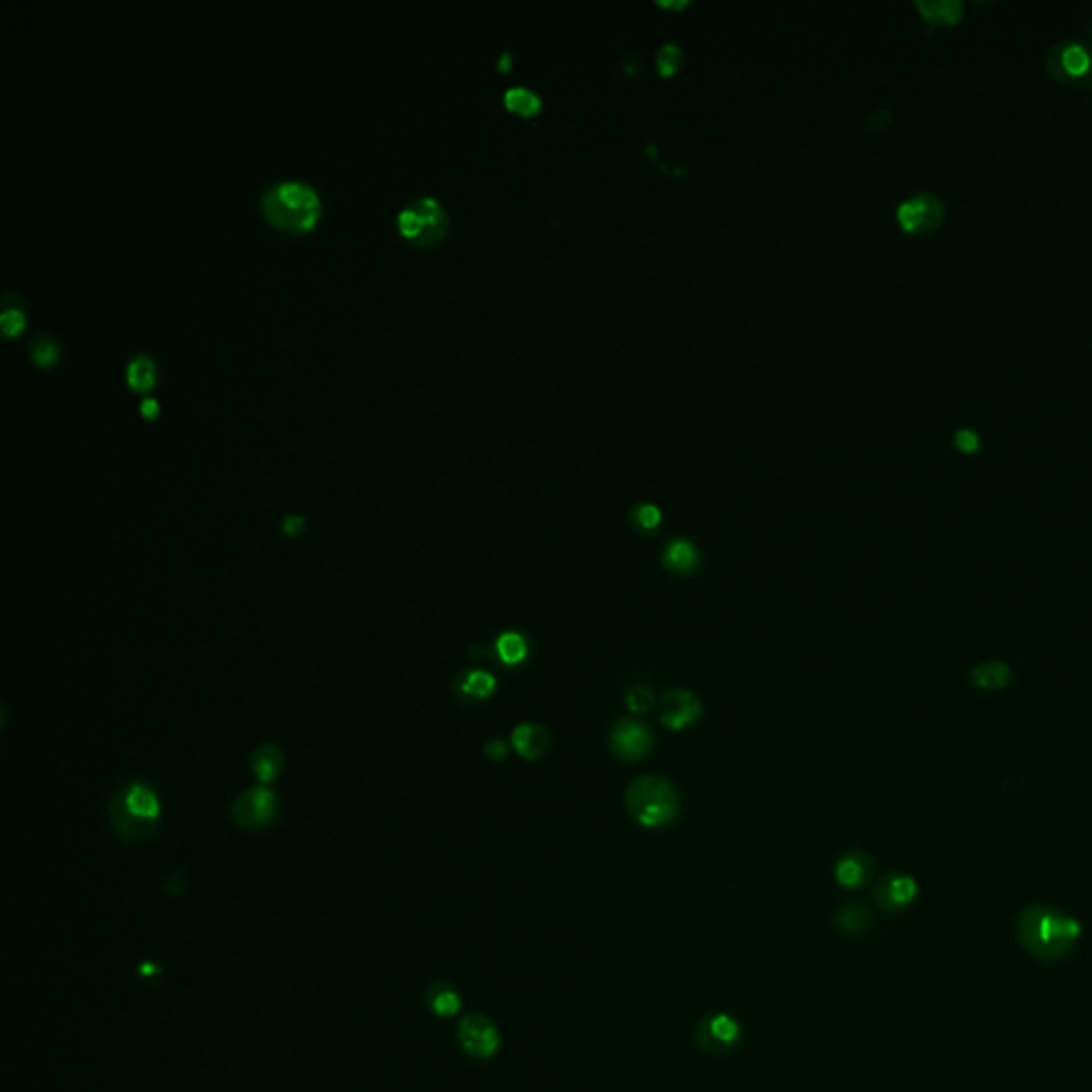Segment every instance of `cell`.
Returning a JSON list of instances; mask_svg holds the SVG:
<instances>
[{
    "instance_id": "cell-8",
    "label": "cell",
    "mask_w": 1092,
    "mask_h": 1092,
    "mask_svg": "<svg viewBox=\"0 0 1092 1092\" xmlns=\"http://www.w3.org/2000/svg\"><path fill=\"white\" fill-rule=\"evenodd\" d=\"M459 1044L465 1054L478 1061H489L501 1046V1035L491 1018L482 1013L465 1016L457 1029Z\"/></svg>"
},
{
    "instance_id": "cell-7",
    "label": "cell",
    "mask_w": 1092,
    "mask_h": 1092,
    "mask_svg": "<svg viewBox=\"0 0 1092 1092\" xmlns=\"http://www.w3.org/2000/svg\"><path fill=\"white\" fill-rule=\"evenodd\" d=\"M897 218L903 230L911 232V236H930V232L941 228L945 220V205L933 192H918L899 205Z\"/></svg>"
},
{
    "instance_id": "cell-4",
    "label": "cell",
    "mask_w": 1092,
    "mask_h": 1092,
    "mask_svg": "<svg viewBox=\"0 0 1092 1092\" xmlns=\"http://www.w3.org/2000/svg\"><path fill=\"white\" fill-rule=\"evenodd\" d=\"M398 224L406 238L427 246L444 238L446 213L434 196H421L398 213Z\"/></svg>"
},
{
    "instance_id": "cell-6",
    "label": "cell",
    "mask_w": 1092,
    "mask_h": 1092,
    "mask_svg": "<svg viewBox=\"0 0 1092 1092\" xmlns=\"http://www.w3.org/2000/svg\"><path fill=\"white\" fill-rule=\"evenodd\" d=\"M693 1040L705 1054L726 1056L739 1048L743 1040V1027L730 1013H711L693 1027Z\"/></svg>"
},
{
    "instance_id": "cell-16",
    "label": "cell",
    "mask_w": 1092,
    "mask_h": 1092,
    "mask_svg": "<svg viewBox=\"0 0 1092 1092\" xmlns=\"http://www.w3.org/2000/svg\"><path fill=\"white\" fill-rule=\"evenodd\" d=\"M661 564L676 575H695L700 568V551L687 540H672L661 553Z\"/></svg>"
},
{
    "instance_id": "cell-13",
    "label": "cell",
    "mask_w": 1092,
    "mask_h": 1092,
    "mask_svg": "<svg viewBox=\"0 0 1092 1092\" xmlns=\"http://www.w3.org/2000/svg\"><path fill=\"white\" fill-rule=\"evenodd\" d=\"M110 817H112V823L116 832L124 838V840H131V843H137V840H143L148 838L152 832H154V821L150 819H143L139 815H135L129 807H127V800H124V792L116 794L112 798V804H110Z\"/></svg>"
},
{
    "instance_id": "cell-25",
    "label": "cell",
    "mask_w": 1092,
    "mask_h": 1092,
    "mask_svg": "<svg viewBox=\"0 0 1092 1092\" xmlns=\"http://www.w3.org/2000/svg\"><path fill=\"white\" fill-rule=\"evenodd\" d=\"M495 687V678L485 670H472L461 678V693L470 700H485V697L493 695Z\"/></svg>"
},
{
    "instance_id": "cell-22",
    "label": "cell",
    "mask_w": 1092,
    "mask_h": 1092,
    "mask_svg": "<svg viewBox=\"0 0 1092 1092\" xmlns=\"http://www.w3.org/2000/svg\"><path fill=\"white\" fill-rule=\"evenodd\" d=\"M427 1002L438 1016H455L461 1009V996L451 983L438 981L427 990Z\"/></svg>"
},
{
    "instance_id": "cell-20",
    "label": "cell",
    "mask_w": 1092,
    "mask_h": 1092,
    "mask_svg": "<svg viewBox=\"0 0 1092 1092\" xmlns=\"http://www.w3.org/2000/svg\"><path fill=\"white\" fill-rule=\"evenodd\" d=\"M124 800H127V807L143 817V819H150L154 821L160 813V802L156 798V794L150 790L148 785L143 783H133L127 792H124Z\"/></svg>"
},
{
    "instance_id": "cell-31",
    "label": "cell",
    "mask_w": 1092,
    "mask_h": 1092,
    "mask_svg": "<svg viewBox=\"0 0 1092 1092\" xmlns=\"http://www.w3.org/2000/svg\"><path fill=\"white\" fill-rule=\"evenodd\" d=\"M954 446H956V449H958L960 453H964V455H973V453L979 451L981 438H979L977 432H973V429L962 427V429H958V432L954 434Z\"/></svg>"
},
{
    "instance_id": "cell-24",
    "label": "cell",
    "mask_w": 1092,
    "mask_h": 1092,
    "mask_svg": "<svg viewBox=\"0 0 1092 1092\" xmlns=\"http://www.w3.org/2000/svg\"><path fill=\"white\" fill-rule=\"evenodd\" d=\"M495 649H497V655L499 659L504 661L506 666H516L521 664V661H525L527 653H529V647H527V640L523 634L518 632H506L501 634L495 642Z\"/></svg>"
},
{
    "instance_id": "cell-32",
    "label": "cell",
    "mask_w": 1092,
    "mask_h": 1092,
    "mask_svg": "<svg viewBox=\"0 0 1092 1092\" xmlns=\"http://www.w3.org/2000/svg\"><path fill=\"white\" fill-rule=\"evenodd\" d=\"M0 327L7 335H15L24 329V314L20 308H5L0 314Z\"/></svg>"
},
{
    "instance_id": "cell-27",
    "label": "cell",
    "mask_w": 1092,
    "mask_h": 1092,
    "mask_svg": "<svg viewBox=\"0 0 1092 1092\" xmlns=\"http://www.w3.org/2000/svg\"><path fill=\"white\" fill-rule=\"evenodd\" d=\"M630 521L640 533H653L661 523V510L653 504H640L632 510Z\"/></svg>"
},
{
    "instance_id": "cell-23",
    "label": "cell",
    "mask_w": 1092,
    "mask_h": 1092,
    "mask_svg": "<svg viewBox=\"0 0 1092 1092\" xmlns=\"http://www.w3.org/2000/svg\"><path fill=\"white\" fill-rule=\"evenodd\" d=\"M127 380L137 391H148L156 380L154 359L146 352H137L127 365Z\"/></svg>"
},
{
    "instance_id": "cell-11",
    "label": "cell",
    "mask_w": 1092,
    "mask_h": 1092,
    "mask_svg": "<svg viewBox=\"0 0 1092 1092\" xmlns=\"http://www.w3.org/2000/svg\"><path fill=\"white\" fill-rule=\"evenodd\" d=\"M276 813V796L274 792L265 790V787H257L242 794L236 804H232V819H236L244 828H257L263 823L272 821Z\"/></svg>"
},
{
    "instance_id": "cell-33",
    "label": "cell",
    "mask_w": 1092,
    "mask_h": 1092,
    "mask_svg": "<svg viewBox=\"0 0 1092 1092\" xmlns=\"http://www.w3.org/2000/svg\"><path fill=\"white\" fill-rule=\"evenodd\" d=\"M303 527H306V523H303L301 516H286L284 521V531L289 535H297Z\"/></svg>"
},
{
    "instance_id": "cell-1",
    "label": "cell",
    "mask_w": 1092,
    "mask_h": 1092,
    "mask_svg": "<svg viewBox=\"0 0 1092 1092\" xmlns=\"http://www.w3.org/2000/svg\"><path fill=\"white\" fill-rule=\"evenodd\" d=\"M1016 937L1023 950L1035 960H1065L1082 937V924L1067 911L1050 905H1031L1020 911Z\"/></svg>"
},
{
    "instance_id": "cell-14",
    "label": "cell",
    "mask_w": 1092,
    "mask_h": 1092,
    "mask_svg": "<svg viewBox=\"0 0 1092 1092\" xmlns=\"http://www.w3.org/2000/svg\"><path fill=\"white\" fill-rule=\"evenodd\" d=\"M873 875V861L865 851H849L845 853L834 867L836 884L847 890L863 888Z\"/></svg>"
},
{
    "instance_id": "cell-36",
    "label": "cell",
    "mask_w": 1092,
    "mask_h": 1092,
    "mask_svg": "<svg viewBox=\"0 0 1092 1092\" xmlns=\"http://www.w3.org/2000/svg\"><path fill=\"white\" fill-rule=\"evenodd\" d=\"M499 66H501V70H508V66H510V53L508 51L499 58Z\"/></svg>"
},
{
    "instance_id": "cell-5",
    "label": "cell",
    "mask_w": 1092,
    "mask_h": 1092,
    "mask_svg": "<svg viewBox=\"0 0 1092 1092\" xmlns=\"http://www.w3.org/2000/svg\"><path fill=\"white\" fill-rule=\"evenodd\" d=\"M1092 68V49L1078 39H1063L1054 43L1046 56L1048 75L1059 84L1084 80Z\"/></svg>"
},
{
    "instance_id": "cell-37",
    "label": "cell",
    "mask_w": 1092,
    "mask_h": 1092,
    "mask_svg": "<svg viewBox=\"0 0 1092 1092\" xmlns=\"http://www.w3.org/2000/svg\"><path fill=\"white\" fill-rule=\"evenodd\" d=\"M1084 88H1086V93L1092 95V68L1088 70V75L1084 77Z\"/></svg>"
},
{
    "instance_id": "cell-9",
    "label": "cell",
    "mask_w": 1092,
    "mask_h": 1092,
    "mask_svg": "<svg viewBox=\"0 0 1092 1092\" xmlns=\"http://www.w3.org/2000/svg\"><path fill=\"white\" fill-rule=\"evenodd\" d=\"M613 754L623 760H640L653 749V732L636 720H619L611 730Z\"/></svg>"
},
{
    "instance_id": "cell-3",
    "label": "cell",
    "mask_w": 1092,
    "mask_h": 1092,
    "mask_svg": "<svg viewBox=\"0 0 1092 1092\" xmlns=\"http://www.w3.org/2000/svg\"><path fill=\"white\" fill-rule=\"evenodd\" d=\"M625 807L644 828H659L676 819L678 794L674 785L661 777H640L625 792Z\"/></svg>"
},
{
    "instance_id": "cell-26",
    "label": "cell",
    "mask_w": 1092,
    "mask_h": 1092,
    "mask_svg": "<svg viewBox=\"0 0 1092 1092\" xmlns=\"http://www.w3.org/2000/svg\"><path fill=\"white\" fill-rule=\"evenodd\" d=\"M504 103L510 112L518 114V116H535L540 110H542V99L527 91V88H510V91L504 95Z\"/></svg>"
},
{
    "instance_id": "cell-15",
    "label": "cell",
    "mask_w": 1092,
    "mask_h": 1092,
    "mask_svg": "<svg viewBox=\"0 0 1092 1092\" xmlns=\"http://www.w3.org/2000/svg\"><path fill=\"white\" fill-rule=\"evenodd\" d=\"M512 747L525 760H540L551 747V734L540 724H521L512 732Z\"/></svg>"
},
{
    "instance_id": "cell-28",
    "label": "cell",
    "mask_w": 1092,
    "mask_h": 1092,
    "mask_svg": "<svg viewBox=\"0 0 1092 1092\" xmlns=\"http://www.w3.org/2000/svg\"><path fill=\"white\" fill-rule=\"evenodd\" d=\"M58 342L49 335H39L32 339L30 344V354H32V361L39 363V365H49L58 359Z\"/></svg>"
},
{
    "instance_id": "cell-30",
    "label": "cell",
    "mask_w": 1092,
    "mask_h": 1092,
    "mask_svg": "<svg viewBox=\"0 0 1092 1092\" xmlns=\"http://www.w3.org/2000/svg\"><path fill=\"white\" fill-rule=\"evenodd\" d=\"M625 703H628V707L634 713H647L655 705V695L647 687L636 685L628 691V695H625Z\"/></svg>"
},
{
    "instance_id": "cell-12",
    "label": "cell",
    "mask_w": 1092,
    "mask_h": 1092,
    "mask_svg": "<svg viewBox=\"0 0 1092 1092\" xmlns=\"http://www.w3.org/2000/svg\"><path fill=\"white\" fill-rule=\"evenodd\" d=\"M703 715V705L697 695L687 689H672L661 700V724L670 730H685L695 724Z\"/></svg>"
},
{
    "instance_id": "cell-35",
    "label": "cell",
    "mask_w": 1092,
    "mask_h": 1092,
    "mask_svg": "<svg viewBox=\"0 0 1092 1092\" xmlns=\"http://www.w3.org/2000/svg\"><path fill=\"white\" fill-rule=\"evenodd\" d=\"M141 412H143V415H146V417H156L158 402H156L154 398H146V400L141 402Z\"/></svg>"
},
{
    "instance_id": "cell-38",
    "label": "cell",
    "mask_w": 1092,
    "mask_h": 1092,
    "mask_svg": "<svg viewBox=\"0 0 1092 1092\" xmlns=\"http://www.w3.org/2000/svg\"><path fill=\"white\" fill-rule=\"evenodd\" d=\"M1090 39H1092V26H1090Z\"/></svg>"
},
{
    "instance_id": "cell-19",
    "label": "cell",
    "mask_w": 1092,
    "mask_h": 1092,
    "mask_svg": "<svg viewBox=\"0 0 1092 1092\" xmlns=\"http://www.w3.org/2000/svg\"><path fill=\"white\" fill-rule=\"evenodd\" d=\"M871 922H873L871 911L861 903L845 905L834 913V926L843 935H861L871 926Z\"/></svg>"
},
{
    "instance_id": "cell-18",
    "label": "cell",
    "mask_w": 1092,
    "mask_h": 1092,
    "mask_svg": "<svg viewBox=\"0 0 1092 1092\" xmlns=\"http://www.w3.org/2000/svg\"><path fill=\"white\" fill-rule=\"evenodd\" d=\"M969 678L979 689L998 691L1011 683V668L1002 661H983V664L971 668Z\"/></svg>"
},
{
    "instance_id": "cell-10",
    "label": "cell",
    "mask_w": 1092,
    "mask_h": 1092,
    "mask_svg": "<svg viewBox=\"0 0 1092 1092\" xmlns=\"http://www.w3.org/2000/svg\"><path fill=\"white\" fill-rule=\"evenodd\" d=\"M918 897V882L903 873H888L875 888V903L888 913L907 909Z\"/></svg>"
},
{
    "instance_id": "cell-2",
    "label": "cell",
    "mask_w": 1092,
    "mask_h": 1092,
    "mask_svg": "<svg viewBox=\"0 0 1092 1092\" xmlns=\"http://www.w3.org/2000/svg\"><path fill=\"white\" fill-rule=\"evenodd\" d=\"M263 213L272 224L289 230H310L320 213L316 190L306 182H278L261 196Z\"/></svg>"
},
{
    "instance_id": "cell-17",
    "label": "cell",
    "mask_w": 1092,
    "mask_h": 1092,
    "mask_svg": "<svg viewBox=\"0 0 1092 1092\" xmlns=\"http://www.w3.org/2000/svg\"><path fill=\"white\" fill-rule=\"evenodd\" d=\"M916 7L924 20L933 26L958 24L964 15V5L960 0H918Z\"/></svg>"
},
{
    "instance_id": "cell-34",
    "label": "cell",
    "mask_w": 1092,
    "mask_h": 1092,
    "mask_svg": "<svg viewBox=\"0 0 1092 1092\" xmlns=\"http://www.w3.org/2000/svg\"><path fill=\"white\" fill-rule=\"evenodd\" d=\"M485 751H487V756H489V758L501 760V758L506 756V745L501 743V741H491V743H487Z\"/></svg>"
},
{
    "instance_id": "cell-21",
    "label": "cell",
    "mask_w": 1092,
    "mask_h": 1092,
    "mask_svg": "<svg viewBox=\"0 0 1092 1092\" xmlns=\"http://www.w3.org/2000/svg\"><path fill=\"white\" fill-rule=\"evenodd\" d=\"M282 764H284V756L276 745H263L255 751V756H253V771L263 783H272L282 771Z\"/></svg>"
},
{
    "instance_id": "cell-29",
    "label": "cell",
    "mask_w": 1092,
    "mask_h": 1092,
    "mask_svg": "<svg viewBox=\"0 0 1092 1092\" xmlns=\"http://www.w3.org/2000/svg\"><path fill=\"white\" fill-rule=\"evenodd\" d=\"M681 60H683V53H681V47L674 45V43H666L664 47H661L657 51V68L661 75H674L678 66H681Z\"/></svg>"
}]
</instances>
